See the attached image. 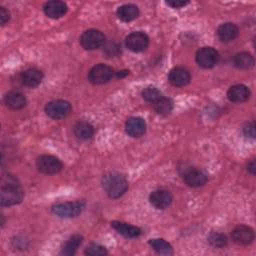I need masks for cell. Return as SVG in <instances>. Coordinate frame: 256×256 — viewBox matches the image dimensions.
<instances>
[{
	"label": "cell",
	"instance_id": "603a6c76",
	"mask_svg": "<svg viewBox=\"0 0 256 256\" xmlns=\"http://www.w3.org/2000/svg\"><path fill=\"white\" fill-rule=\"evenodd\" d=\"M233 63L238 69H250L254 65V58L248 52H240L234 56Z\"/></svg>",
	"mask_w": 256,
	"mask_h": 256
},
{
	"label": "cell",
	"instance_id": "e575fe53",
	"mask_svg": "<svg viewBox=\"0 0 256 256\" xmlns=\"http://www.w3.org/2000/svg\"><path fill=\"white\" fill-rule=\"evenodd\" d=\"M128 72H129V71H127V70H124V71H119V72L117 73V77H120V78H122V77H125V76L128 74Z\"/></svg>",
	"mask_w": 256,
	"mask_h": 256
},
{
	"label": "cell",
	"instance_id": "e0dca14e",
	"mask_svg": "<svg viewBox=\"0 0 256 256\" xmlns=\"http://www.w3.org/2000/svg\"><path fill=\"white\" fill-rule=\"evenodd\" d=\"M5 105L12 110L22 109L26 105V98L23 93L13 90L9 91L4 97Z\"/></svg>",
	"mask_w": 256,
	"mask_h": 256
},
{
	"label": "cell",
	"instance_id": "ffe728a7",
	"mask_svg": "<svg viewBox=\"0 0 256 256\" xmlns=\"http://www.w3.org/2000/svg\"><path fill=\"white\" fill-rule=\"evenodd\" d=\"M43 79V73L35 68H29L25 70L21 75L22 83L27 87H37Z\"/></svg>",
	"mask_w": 256,
	"mask_h": 256
},
{
	"label": "cell",
	"instance_id": "83f0119b",
	"mask_svg": "<svg viewBox=\"0 0 256 256\" xmlns=\"http://www.w3.org/2000/svg\"><path fill=\"white\" fill-rule=\"evenodd\" d=\"M141 95H142V98L145 101L153 103V104L163 96L161 91L159 89H157L156 87H154V86H149V87L145 88L142 91Z\"/></svg>",
	"mask_w": 256,
	"mask_h": 256
},
{
	"label": "cell",
	"instance_id": "d6986e66",
	"mask_svg": "<svg viewBox=\"0 0 256 256\" xmlns=\"http://www.w3.org/2000/svg\"><path fill=\"white\" fill-rule=\"evenodd\" d=\"M111 226L115 229L119 234L126 238H136L141 234L140 228L120 221H113L111 222Z\"/></svg>",
	"mask_w": 256,
	"mask_h": 256
},
{
	"label": "cell",
	"instance_id": "f1b7e54d",
	"mask_svg": "<svg viewBox=\"0 0 256 256\" xmlns=\"http://www.w3.org/2000/svg\"><path fill=\"white\" fill-rule=\"evenodd\" d=\"M85 254L89 256H103L107 254V250L105 249V247L99 244L92 243L86 247Z\"/></svg>",
	"mask_w": 256,
	"mask_h": 256
},
{
	"label": "cell",
	"instance_id": "52a82bcc",
	"mask_svg": "<svg viewBox=\"0 0 256 256\" xmlns=\"http://www.w3.org/2000/svg\"><path fill=\"white\" fill-rule=\"evenodd\" d=\"M46 114L55 120L65 118L71 112V104L62 99H57L50 101L45 106Z\"/></svg>",
	"mask_w": 256,
	"mask_h": 256
},
{
	"label": "cell",
	"instance_id": "ba28073f",
	"mask_svg": "<svg viewBox=\"0 0 256 256\" xmlns=\"http://www.w3.org/2000/svg\"><path fill=\"white\" fill-rule=\"evenodd\" d=\"M219 61V53L213 47H202L196 53L197 64L204 68H213Z\"/></svg>",
	"mask_w": 256,
	"mask_h": 256
},
{
	"label": "cell",
	"instance_id": "4dcf8cb0",
	"mask_svg": "<svg viewBox=\"0 0 256 256\" xmlns=\"http://www.w3.org/2000/svg\"><path fill=\"white\" fill-rule=\"evenodd\" d=\"M243 134L248 137V138H251V139H254L255 138V123L254 121L250 122V123H247L244 127H243Z\"/></svg>",
	"mask_w": 256,
	"mask_h": 256
},
{
	"label": "cell",
	"instance_id": "6da1fadb",
	"mask_svg": "<svg viewBox=\"0 0 256 256\" xmlns=\"http://www.w3.org/2000/svg\"><path fill=\"white\" fill-rule=\"evenodd\" d=\"M102 186L105 193L112 199L121 197L128 189V182L124 176L118 173H108L102 178Z\"/></svg>",
	"mask_w": 256,
	"mask_h": 256
},
{
	"label": "cell",
	"instance_id": "3957f363",
	"mask_svg": "<svg viewBox=\"0 0 256 256\" xmlns=\"http://www.w3.org/2000/svg\"><path fill=\"white\" fill-rule=\"evenodd\" d=\"M85 203L83 201L63 202L52 206V212L61 218H72L76 217L83 211Z\"/></svg>",
	"mask_w": 256,
	"mask_h": 256
},
{
	"label": "cell",
	"instance_id": "4fadbf2b",
	"mask_svg": "<svg viewBox=\"0 0 256 256\" xmlns=\"http://www.w3.org/2000/svg\"><path fill=\"white\" fill-rule=\"evenodd\" d=\"M169 82L176 87H182L187 85L191 80L190 72L184 67L173 68L168 75Z\"/></svg>",
	"mask_w": 256,
	"mask_h": 256
},
{
	"label": "cell",
	"instance_id": "277c9868",
	"mask_svg": "<svg viewBox=\"0 0 256 256\" xmlns=\"http://www.w3.org/2000/svg\"><path fill=\"white\" fill-rule=\"evenodd\" d=\"M106 42L105 35L97 29H88L82 33L80 44L85 50H95L104 46Z\"/></svg>",
	"mask_w": 256,
	"mask_h": 256
},
{
	"label": "cell",
	"instance_id": "d4e9b609",
	"mask_svg": "<svg viewBox=\"0 0 256 256\" xmlns=\"http://www.w3.org/2000/svg\"><path fill=\"white\" fill-rule=\"evenodd\" d=\"M149 245L159 254L170 255V254L173 253L172 246L167 241H165L164 239H161V238L150 239L149 240Z\"/></svg>",
	"mask_w": 256,
	"mask_h": 256
},
{
	"label": "cell",
	"instance_id": "5b68a950",
	"mask_svg": "<svg viewBox=\"0 0 256 256\" xmlns=\"http://www.w3.org/2000/svg\"><path fill=\"white\" fill-rule=\"evenodd\" d=\"M36 167L43 174L53 175V174L59 173L63 165H62V162L57 157L44 154L37 158Z\"/></svg>",
	"mask_w": 256,
	"mask_h": 256
},
{
	"label": "cell",
	"instance_id": "8992f818",
	"mask_svg": "<svg viewBox=\"0 0 256 256\" xmlns=\"http://www.w3.org/2000/svg\"><path fill=\"white\" fill-rule=\"evenodd\" d=\"M114 75L113 69L103 63L93 66L88 73V80L95 85H101L109 82Z\"/></svg>",
	"mask_w": 256,
	"mask_h": 256
},
{
	"label": "cell",
	"instance_id": "836d02e7",
	"mask_svg": "<svg viewBox=\"0 0 256 256\" xmlns=\"http://www.w3.org/2000/svg\"><path fill=\"white\" fill-rule=\"evenodd\" d=\"M247 170L252 174V175H255V172H256V164H255V160L252 159L250 162H248L247 164Z\"/></svg>",
	"mask_w": 256,
	"mask_h": 256
},
{
	"label": "cell",
	"instance_id": "44dd1931",
	"mask_svg": "<svg viewBox=\"0 0 256 256\" xmlns=\"http://www.w3.org/2000/svg\"><path fill=\"white\" fill-rule=\"evenodd\" d=\"M117 16L124 22H130L139 15V9L134 4H124L117 9Z\"/></svg>",
	"mask_w": 256,
	"mask_h": 256
},
{
	"label": "cell",
	"instance_id": "5bb4252c",
	"mask_svg": "<svg viewBox=\"0 0 256 256\" xmlns=\"http://www.w3.org/2000/svg\"><path fill=\"white\" fill-rule=\"evenodd\" d=\"M125 130L131 137H140L146 132V122L141 117H130L125 123Z\"/></svg>",
	"mask_w": 256,
	"mask_h": 256
},
{
	"label": "cell",
	"instance_id": "9a60e30c",
	"mask_svg": "<svg viewBox=\"0 0 256 256\" xmlns=\"http://www.w3.org/2000/svg\"><path fill=\"white\" fill-rule=\"evenodd\" d=\"M183 179L185 181V183L190 186V187H200L203 186L208 178L207 175L199 170V169H188L184 174H183Z\"/></svg>",
	"mask_w": 256,
	"mask_h": 256
},
{
	"label": "cell",
	"instance_id": "8fae6325",
	"mask_svg": "<svg viewBox=\"0 0 256 256\" xmlns=\"http://www.w3.org/2000/svg\"><path fill=\"white\" fill-rule=\"evenodd\" d=\"M173 200L172 194L165 189H157L153 191L149 196L150 203L157 209L167 208Z\"/></svg>",
	"mask_w": 256,
	"mask_h": 256
},
{
	"label": "cell",
	"instance_id": "1f68e13d",
	"mask_svg": "<svg viewBox=\"0 0 256 256\" xmlns=\"http://www.w3.org/2000/svg\"><path fill=\"white\" fill-rule=\"evenodd\" d=\"M10 19V13L5 7H0V24L5 25Z\"/></svg>",
	"mask_w": 256,
	"mask_h": 256
},
{
	"label": "cell",
	"instance_id": "ac0fdd59",
	"mask_svg": "<svg viewBox=\"0 0 256 256\" xmlns=\"http://www.w3.org/2000/svg\"><path fill=\"white\" fill-rule=\"evenodd\" d=\"M250 96V90L243 84H237L231 86L227 92V97L231 102H244Z\"/></svg>",
	"mask_w": 256,
	"mask_h": 256
},
{
	"label": "cell",
	"instance_id": "f546056e",
	"mask_svg": "<svg viewBox=\"0 0 256 256\" xmlns=\"http://www.w3.org/2000/svg\"><path fill=\"white\" fill-rule=\"evenodd\" d=\"M120 52H121V47L118 43H116L114 41L105 42V44H104V53L108 57L118 56L120 54Z\"/></svg>",
	"mask_w": 256,
	"mask_h": 256
},
{
	"label": "cell",
	"instance_id": "cb8c5ba5",
	"mask_svg": "<svg viewBox=\"0 0 256 256\" xmlns=\"http://www.w3.org/2000/svg\"><path fill=\"white\" fill-rule=\"evenodd\" d=\"M82 242V236L75 234L73 236H71L63 245L62 250H61V254L62 255H67V256H72L75 254L77 248L80 246Z\"/></svg>",
	"mask_w": 256,
	"mask_h": 256
},
{
	"label": "cell",
	"instance_id": "d6a6232c",
	"mask_svg": "<svg viewBox=\"0 0 256 256\" xmlns=\"http://www.w3.org/2000/svg\"><path fill=\"white\" fill-rule=\"evenodd\" d=\"M189 3V1H181V0H171V1H166V4L171 6L172 8H181L186 6Z\"/></svg>",
	"mask_w": 256,
	"mask_h": 256
},
{
	"label": "cell",
	"instance_id": "30bf717a",
	"mask_svg": "<svg viewBox=\"0 0 256 256\" xmlns=\"http://www.w3.org/2000/svg\"><path fill=\"white\" fill-rule=\"evenodd\" d=\"M254 231L246 225H238L232 231V239L239 245H248L254 240Z\"/></svg>",
	"mask_w": 256,
	"mask_h": 256
},
{
	"label": "cell",
	"instance_id": "484cf974",
	"mask_svg": "<svg viewBox=\"0 0 256 256\" xmlns=\"http://www.w3.org/2000/svg\"><path fill=\"white\" fill-rule=\"evenodd\" d=\"M155 111L160 115H168L173 109V101L170 98L162 96L154 104Z\"/></svg>",
	"mask_w": 256,
	"mask_h": 256
},
{
	"label": "cell",
	"instance_id": "9c48e42d",
	"mask_svg": "<svg viewBox=\"0 0 256 256\" xmlns=\"http://www.w3.org/2000/svg\"><path fill=\"white\" fill-rule=\"evenodd\" d=\"M125 44L132 52H142L146 50L149 45V37L142 31L132 32L125 38Z\"/></svg>",
	"mask_w": 256,
	"mask_h": 256
},
{
	"label": "cell",
	"instance_id": "7a4b0ae2",
	"mask_svg": "<svg viewBox=\"0 0 256 256\" xmlns=\"http://www.w3.org/2000/svg\"><path fill=\"white\" fill-rule=\"evenodd\" d=\"M23 190L17 182H7L0 190L1 206H13L19 204L23 200Z\"/></svg>",
	"mask_w": 256,
	"mask_h": 256
},
{
	"label": "cell",
	"instance_id": "7c38bea8",
	"mask_svg": "<svg viewBox=\"0 0 256 256\" xmlns=\"http://www.w3.org/2000/svg\"><path fill=\"white\" fill-rule=\"evenodd\" d=\"M67 4L63 1L59 0H52L48 1L43 6V11L49 18L58 19L64 16L67 12Z\"/></svg>",
	"mask_w": 256,
	"mask_h": 256
},
{
	"label": "cell",
	"instance_id": "4316f807",
	"mask_svg": "<svg viewBox=\"0 0 256 256\" xmlns=\"http://www.w3.org/2000/svg\"><path fill=\"white\" fill-rule=\"evenodd\" d=\"M209 244L215 248H223L227 245V237L220 232H211L207 238Z\"/></svg>",
	"mask_w": 256,
	"mask_h": 256
},
{
	"label": "cell",
	"instance_id": "2e32d148",
	"mask_svg": "<svg viewBox=\"0 0 256 256\" xmlns=\"http://www.w3.org/2000/svg\"><path fill=\"white\" fill-rule=\"evenodd\" d=\"M239 34L238 27L231 22H226L221 24L217 29V36L222 42H231Z\"/></svg>",
	"mask_w": 256,
	"mask_h": 256
},
{
	"label": "cell",
	"instance_id": "7402d4cb",
	"mask_svg": "<svg viewBox=\"0 0 256 256\" xmlns=\"http://www.w3.org/2000/svg\"><path fill=\"white\" fill-rule=\"evenodd\" d=\"M73 132L78 139L88 140L94 134L93 126L86 121H79L73 127Z\"/></svg>",
	"mask_w": 256,
	"mask_h": 256
}]
</instances>
